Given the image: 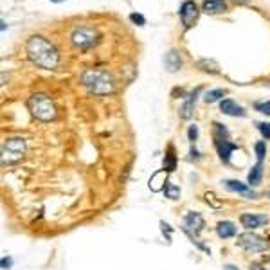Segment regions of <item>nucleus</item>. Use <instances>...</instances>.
Segmentation results:
<instances>
[{
  "instance_id": "f257e3e1",
  "label": "nucleus",
  "mask_w": 270,
  "mask_h": 270,
  "mask_svg": "<svg viewBox=\"0 0 270 270\" xmlns=\"http://www.w3.org/2000/svg\"><path fill=\"white\" fill-rule=\"evenodd\" d=\"M26 53L29 60L42 69H56L58 62H60V54L54 49V45L40 35H33L27 40Z\"/></svg>"
},
{
  "instance_id": "f03ea898",
  "label": "nucleus",
  "mask_w": 270,
  "mask_h": 270,
  "mask_svg": "<svg viewBox=\"0 0 270 270\" xmlns=\"http://www.w3.org/2000/svg\"><path fill=\"white\" fill-rule=\"evenodd\" d=\"M81 83L90 94L96 96H108L115 90V80L114 76L105 69H89L81 74Z\"/></svg>"
},
{
  "instance_id": "7ed1b4c3",
  "label": "nucleus",
  "mask_w": 270,
  "mask_h": 270,
  "mask_svg": "<svg viewBox=\"0 0 270 270\" xmlns=\"http://www.w3.org/2000/svg\"><path fill=\"white\" fill-rule=\"evenodd\" d=\"M27 108L38 121L49 123V121L56 119V107L47 94H33L31 98L27 99Z\"/></svg>"
},
{
  "instance_id": "20e7f679",
  "label": "nucleus",
  "mask_w": 270,
  "mask_h": 270,
  "mask_svg": "<svg viewBox=\"0 0 270 270\" xmlns=\"http://www.w3.org/2000/svg\"><path fill=\"white\" fill-rule=\"evenodd\" d=\"M71 42H72V45L78 47L80 51H90L99 44V33L96 27L80 26L72 31Z\"/></svg>"
},
{
  "instance_id": "39448f33",
  "label": "nucleus",
  "mask_w": 270,
  "mask_h": 270,
  "mask_svg": "<svg viewBox=\"0 0 270 270\" xmlns=\"http://www.w3.org/2000/svg\"><path fill=\"white\" fill-rule=\"evenodd\" d=\"M27 144L22 137H9L2 142V164H15L26 155Z\"/></svg>"
},
{
  "instance_id": "423d86ee",
  "label": "nucleus",
  "mask_w": 270,
  "mask_h": 270,
  "mask_svg": "<svg viewBox=\"0 0 270 270\" xmlns=\"http://www.w3.org/2000/svg\"><path fill=\"white\" fill-rule=\"evenodd\" d=\"M236 243L243 248V250H247V252H252V254L265 252L266 248L270 247V243L266 241L265 238H263V236L254 234V232H243V234H239Z\"/></svg>"
},
{
  "instance_id": "0eeeda50",
  "label": "nucleus",
  "mask_w": 270,
  "mask_h": 270,
  "mask_svg": "<svg viewBox=\"0 0 270 270\" xmlns=\"http://www.w3.org/2000/svg\"><path fill=\"white\" fill-rule=\"evenodd\" d=\"M178 15H180L182 26L186 29H191L195 26L196 20H198V8H196L195 0H184L178 9Z\"/></svg>"
},
{
  "instance_id": "6e6552de",
  "label": "nucleus",
  "mask_w": 270,
  "mask_h": 270,
  "mask_svg": "<svg viewBox=\"0 0 270 270\" xmlns=\"http://www.w3.org/2000/svg\"><path fill=\"white\" fill-rule=\"evenodd\" d=\"M205 227V221L204 218H202V214L200 213H187L186 216H184V232H186L187 236H196L200 234L202 230H204Z\"/></svg>"
},
{
  "instance_id": "1a4fd4ad",
  "label": "nucleus",
  "mask_w": 270,
  "mask_h": 270,
  "mask_svg": "<svg viewBox=\"0 0 270 270\" xmlns=\"http://www.w3.org/2000/svg\"><path fill=\"white\" fill-rule=\"evenodd\" d=\"M221 184H223V187H225L227 191H232V193H239L241 196H245V198H256L257 193L256 191L250 189V186L248 184H243V182L239 180H221Z\"/></svg>"
},
{
  "instance_id": "9d476101",
  "label": "nucleus",
  "mask_w": 270,
  "mask_h": 270,
  "mask_svg": "<svg viewBox=\"0 0 270 270\" xmlns=\"http://www.w3.org/2000/svg\"><path fill=\"white\" fill-rule=\"evenodd\" d=\"M239 221H241V225H243L247 230H254V229H257V227H263L265 223H268V216H266V214L245 213L239 216Z\"/></svg>"
},
{
  "instance_id": "9b49d317",
  "label": "nucleus",
  "mask_w": 270,
  "mask_h": 270,
  "mask_svg": "<svg viewBox=\"0 0 270 270\" xmlns=\"http://www.w3.org/2000/svg\"><path fill=\"white\" fill-rule=\"evenodd\" d=\"M200 92H202V89H195L193 92L189 94L186 98V101L182 103V107H180V117L182 119H189L191 115H193V110H195V103H196V99H198V96H200Z\"/></svg>"
},
{
  "instance_id": "f8f14e48",
  "label": "nucleus",
  "mask_w": 270,
  "mask_h": 270,
  "mask_svg": "<svg viewBox=\"0 0 270 270\" xmlns=\"http://www.w3.org/2000/svg\"><path fill=\"white\" fill-rule=\"evenodd\" d=\"M214 146H216L221 162H225V164H229L230 153H232L234 150H238V146H236L234 142H230L229 139H225V141H214Z\"/></svg>"
},
{
  "instance_id": "ddd939ff",
  "label": "nucleus",
  "mask_w": 270,
  "mask_h": 270,
  "mask_svg": "<svg viewBox=\"0 0 270 270\" xmlns=\"http://www.w3.org/2000/svg\"><path fill=\"white\" fill-rule=\"evenodd\" d=\"M166 184H168V171L166 169H159L151 175L150 178V189L153 193H159V191L166 189Z\"/></svg>"
},
{
  "instance_id": "4468645a",
  "label": "nucleus",
  "mask_w": 270,
  "mask_h": 270,
  "mask_svg": "<svg viewBox=\"0 0 270 270\" xmlns=\"http://www.w3.org/2000/svg\"><path fill=\"white\" fill-rule=\"evenodd\" d=\"M182 56L178 51L171 49L168 51V53L164 54V65H166V69H168V72H177L178 69L182 67Z\"/></svg>"
},
{
  "instance_id": "2eb2a0df",
  "label": "nucleus",
  "mask_w": 270,
  "mask_h": 270,
  "mask_svg": "<svg viewBox=\"0 0 270 270\" xmlns=\"http://www.w3.org/2000/svg\"><path fill=\"white\" fill-rule=\"evenodd\" d=\"M220 110L225 115H230V117H245V110L232 99H223L220 103Z\"/></svg>"
},
{
  "instance_id": "dca6fc26",
  "label": "nucleus",
  "mask_w": 270,
  "mask_h": 270,
  "mask_svg": "<svg viewBox=\"0 0 270 270\" xmlns=\"http://www.w3.org/2000/svg\"><path fill=\"white\" fill-rule=\"evenodd\" d=\"M202 11L207 15H220L227 11L225 0H204L202 2Z\"/></svg>"
},
{
  "instance_id": "f3484780",
  "label": "nucleus",
  "mask_w": 270,
  "mask_h": 270,
  "mask_svg": "<svg viewBox=\"0 0 270 270\" xmlns=\"http://www.w3.org/2000/svg\"><path fill=\"white\" fill-rule=\"evenodd\" d=\"M216 234L220 236V238L227 239V238H232V236H236V225L232 223V221H218L216 225Z\"/></svg>"
},
{
  "instance_id": "a211bd4d",
  "label": "nucleus",
  "mask_w": 270,
  "mask_h": 270,
  "mask_svg": "<svg viewBox=\"0 0 270 270\" xmlns=\"http://www.w3.org/2000/svg\"><path fill=\"white\" fill-rule=\"evenodd\" d=\"M261 178H263V162H257L254 164L252 169L248 171V177H247L248 186L250 187L259 186V184H261Z\"/></svg>"
},
{
  "instance_id": "6ab92c4d",
  "label": "nucleus",
  "mask_w": 270,
  "mask_h": 270,
  "mask_svg": "<svg viewBox=\"0 0 270 270\" xmlns=\"http://www.w3.org/2000/svg\"><path fill=\"white\" fill-rule=\"evenodd\" d=\"M164 169L168 173H173L177 169V157H175L173 148H169V151L166 153V157H164Z\"/></svg>"
},
{
  "instance_id": "aec40b11",
  "label": "nucleus",
  "mask_w": 270,
  "mask_h": 270,
  "mask_svg": "<svg viewBox=\"0 0 270 270\" xmlns=\"http://www.w3.org/2000/svg\"><path fill=\"white\" fill-rule=\"evenodd\" d=\"M198 69H202L204 72H211V74H218V72H220V67H218V63L213 62V60H200Z\"/></svg>"
},
{
  "instance_id": "412c9836",
  "label": "nucleus",
  "mask_w": 270,
  "mask_h": 270,
  "mask_svg": "<svg viewBox=\"0 0 270 270\" xmlns=\"http://www.w3.org/2000/svg\"><path fill=\"white\" fill-rule=\"evenodd\" d=\"M213 137H214V141H225V139H229V132H227V128L223 126V124L214 123L213 124Z\"/></svg>"
},
{
  "instance_id": "4be33fe9",
  "label": "nucleus",
  "mask_w": 270,
  "mask_h": 270,
  "mask_svg": "<svg viewBox=\"0 0 270 270\" xmlns=\"http://www.w3.org/2000/svg\"><path fill=\"white\" fill-rule=\"evenodd\" d=\"M164 195L169 200H177L178 196H180V187H178L177 184H173V182H168V184H166V189H164Z\"/></svg>"
},
{
  "instance_id": "5701e85b",
  "label": "nucleus",
  "mask_w": 270,
  "mask_h": 270,
  "mask_svg": "<svg viewBox=\"0 0 270 270\" xmlns=\"http://www.w3.org/2000/svg\"><path fill=\"white\" fill-rule=\"evenodd\" d=\"M225 96V90L223 89H214V90H209V92H205L204 96V101L205 103H216L220 98H223Z\"/></svg>"
},
{
  "instance_id": "b1692460",
  "label": "nucleus",
  "mask_w": 270,
  "mask_h": 270,
  "mask_svg": "<svg viewBox=\"0 0 270 270\" xmlns=\"http://www.w3.org/2000/svg\"><path fill=\"white\" fill-rule=\"evenodd\" d=\"M254 150H256L257 162H263V159H265V155H266V146H265V142H263V141L256 142V146H254Z\"/></svg>"
},
{
  "instance_id": "393cba45",
  "label": "nucleus",
  "mask_w": 270,
  "mask_h": 270,
  "mask_svg": "<svg viewBox=\"0 0 270 270\" xmlns=\"http://www.w3.org/2000/svg\"><path fill=\"white\" fill-rule=\"evenodd\" d=\"M204 198H205V202H207V204H211V207H214V209H220L221 207V202L220 200H216V195H214V193H205L204 195Z\"/></svg>"
},
{
  "instance_id": "a878e982",
  "label": "nucleus",
  "mask_w": 270,
  "mask_h": 270,
  "mask_svg": "<svg viewBox=\"0 0 270 270\" xmlns=\"http://www.w3.org/2000/svg\"><path fill=\"white\" fill-rule=\"evenodd\" d=\"M256 110L263 115H270V101H261L256 103Z\"/></svg>"
},
{
  "instance_id": "bb28decb",
  "label": "nucleus",
  "mask_w": 270,
  "mask_h": 270,
  "mask_svg": "<svg viewBox=\"0 0 270 270\" xmlns=\"http://www.w3.org/2000/svg\"><path fill=\"white\" fill-rule=\"evenodd\" d=\"M257 130L265 139H270V123H257Z\"/></svg>"
},
{
  "instance_id": "cd10ccee",
  "label": "nucleus",
  "mask_w": 270,
  "mask_h": 270,
  "mask_svg": "<svg viewBox=\"0 0 270 270\" xmlns=\"http://www.w3.org/2000/svg\"><path fill=\"white\" fill-rule=\"evenodd\" d=\"M187 137H189L191 142H195L198 139V126L196 124H191L189 130H187Z\"/></svg>"
},
{
  "instance_id": "c85d7f7f",
  "label": "nucleus",
  "mask_w": 270,
  "mask_h": 270,
  "mask_svg": "<svg viewBox=\"0 0 270 270\" xmlns=\"http://www.w3.org/2000/svg\"><path fill=\"white\" fill-rule=\"evenodd\" d=\"M130 20H132L133 24H137V26H146V18L142 17V15H139V13L130 15Z\"/></svg>"
},
{
  "instance_id": "c756f323",
  "label": "nucleus",
  "mask_w": 270,
  "mask_h": 270,
  "mask_svg": "<svg viewBox=\"0 0 270 270\" xmlns=\"http://www.w3.org/2000/svg\"><path fill=\"white\" fill-rule=\"evenodd\" d=\"M11 263H13L11 261V257H8V256L2 257V263H0V265H2V270H8L9 266H11Z\"/></svg>"
},
{
  "instance_id": "7c9ffc66",
  "label": "nucleus",
  "mask_w": 270,
  "mask_h": 270,
  "mask_svg": "<svg viewBox=\"0 0 270 270\" xmlns=\"http://www.w3.org/2000/svg\"><path fill=\"white\" fill-rule=\"evenodd\" d=\"M250 270H266V268L263 265H259V263H252V265H250Z\"/></svg>"
},
{
  "instance_id": "2f4dec72",
  "label": "nucleus",
  "mask_w": 270,
  "mask_h": 270,
  "mask_svg": "<svg viewBox=\"0 0 270 270\" xmlns=\"http://www.w3.org/2000/svg\"><path fill=\"white\" fill-rule=\"evenodd\" d=\"M191 159H200L198 151H196V148H191Z\"/></svg>"
},
{
  "instance_id": "473e14b6",
  "label": "nucleus",
  "mask_w": 270,
  "mask_h": 270,
  "mask_svg": "<svg viewBox=\"0 0 270 270\" xmlns=\"http://www.w3.org/2000/svg\"><path fill=\"white\" fill-rule=\"evenodd\" d=\"M223 270H239L238 266H234V265H225L223 266Z\"/></svg>"
},
{
  "instance_id": "72a5a7b5",
  "label": "nucleus",
  "mask_w": 270,
  "mask_h": 270,
  "mask_svg": "<svg viewBox=\"0 0 270 270\" xmlns=\"http://www.w3.org/2000/svg\"><path fill=\"white\" fill-rule=\"evenodd\" d=\"M234 2H236V4H247L248 0H234Z\"/></svg>"
},
{
  "instance_id": "f704fd0d",
  "label": "nucleus",
  "mask_w": 270,
  "mask_h": 270,
  "mask_svg": "<svg viewBox=\"0 0 270 270\" xmlns=\"http://www.w3.org/2000/svg\"><path fill=\"white\" fill-rule=\"evenodd\" d=\"M51 2H63V0H51Z\"/></svg>"
},
{
  "instance_id": "c9c22d12",
  "label": "nucleus",
  "mask_w": 270,
  "mask_h": 270,
  "mask_svg": "<svg viewBox=\"0 0 270 270\" xmlns=\"http://www.w3.org/2000/svg\"><path fill=\"white\" fill-rule=\"evenodd\" d=\"M268 196H270V191H268Z\"/></svg>"
}]
</instances>
